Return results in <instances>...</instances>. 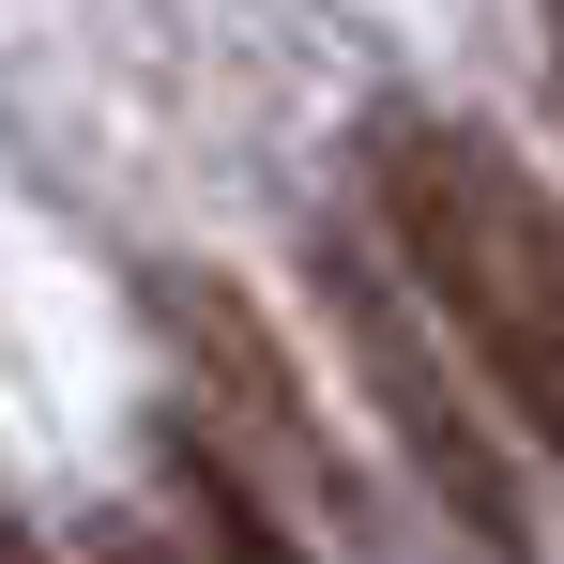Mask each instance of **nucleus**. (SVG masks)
I'll return each instance as SVG.
<instances>
[{"label":"nucleus","instance_id":"nucleus-5","mask_svg":"<svg viewBox=\"0 0 564 564\" xmlns=\"http://www.w3.org/2000/svg\"><path fill=\"white\" fill-rule=\"evenodd\" d=\"M0 564H46V550H31V534H15V519H0Z\"/></svg>","mask_w":564,"mask_h":564},{"label":"nucleus","instance_id":"nucleus-6","mask_svg":"<svg viewBox=\"0 0 564 564\" xmlns=\"http://www.w3.org/2000/svg\"><path fill=\"white\" fill-rule=\"evenodd\" d=\"M550 46H564V0H550Z\"/></svg>","mask_w":564,"mask_h":564},{"label":"nucleus","instance_id":"nucleus-2","mask_svg":"<svg viewBox=\"0 0 564 564\" xmlns=\"http://www.w3.org/2000/svg\"><path fill=\"white\" fill-rule=\"evenodd\" d=\"M321 305H336V351H351V381L381 397V427H397V443H412V473L443 488V519H458L473 550H534V503H519L503 443L458 412V381L427 367V305H412V275L381 260V229L321 245Z\"/></svg>","mask_w":564,"mask_h":564},{"label":"nucleus","instance_id":"nucleus-3","mask_svg":"<svg viewBox=\"0 0 564 564\" xmlns=\"http://www.w3.org/2000/svg\"><path fill=\"white\" fill-rule=\"evenodd\" d=\"M169 503H184V534H198L214 564H305V534L275 519V488L229 458L214 427H169Z\"/></svg>","mask_w":564,"mask_h":564},{"label":"nucleus","instance_id":"nucleus-1","mask_svg":"<svg viewBox=\"0 0 564 564\" xmlns=\"http://www.w3.org/2000/svg\"><path fill=\"white\" fill-rule=\"evenodd\" d=\"M367 229L412 275V305L443 321V351H473V381L564 458V214H550V184L458 107H381Z\"/></svg>","mask_w":564,"mask_h":564},{"label":"nucleus","instance_id":"nucleus-4","mask_svg":"<svg viewBox=\"0 0 564 564\" xmlns=\"http://www.w3.org/2000/svg\"><path fill=\"white\" fill-rule=\"evenodd\" d=\"M93 564H214L198 534H153V519H93Z\"/></svg>","mask_w":564,"mask_h":564}]
</instances>
